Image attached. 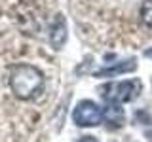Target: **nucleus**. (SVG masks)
Wrapping results in <instances>:
<instances>
[{"label": "nucleus", "mask_w": 152, "mask_h": 142, "mask_svg": "<svg viewBox=\"0 0 152 142\" xmlns=\"http://www.w3.org/2000/svg\"><path fill=\"white\" fill-rule=\"evenodd\" d=\"M48 38H50V44H51L53 49H61V47L65 46V42H66V21H65L63 13H57V15L51 19Z\"/></svg>", "instance_id": "obj_4"}, {"label": "nucleus", "mask_w": 152, "mask_h": 142, "mask_svg": "<svg viewBox=\"0 0 152 142\" xmlns=\"http://www.w3.org/2000/svg\"><path fill=\"white\" fill-rule=\"evenodd\" d=\"M10 89L21 101H31L44 89V74L32 64H15L10 70Z\"/></svg>", "instance_id": "obj_1"}, {"label": "nucleus", "mask_w": 152, "mask_h": 142, "mask_svg": "<svg viewBox=\"0 0 152 142\" xmlns=\"http://www.w3.org/2000/svg\"><path fill=\"white\" fill-rule=\"evenodd\" d=\"M146 140L152 142V129H150V131H146Z\"/></svg>", "instance_id": "obj_10"}, {"label": "nucleus", "mask_w": 152, "mask_h": 142, "mask_svg": "<svg viewBox=\"0 0 152 142\" xmlns=\"http://www.w3.org/2000/svg\"><path fill=\"white\" fill-rule=\"evenodd\" d=\"M145 57H148V59H152V47H148V49L145 51Z\"/></svg>", "instance_id": "obj_9"}, {"label": "nucleus", "mask_w": 152, "mask_h": 142, "mask_svg": "<svg viewBox=\"0 0 152 142\" xmlns=\"http://www.w3.org/2000/svg\"><path fill=\"white\" fill-rule=\"evenodd\" d=\"M103 120L107 121L108 127L118 129L126 123V112L120 104H107V108H103Z\"/></svg>", "instance_id": "obj_6"}, {"label": "nucleus", "mask_w": 152, "mask_h": 142, "mask_svg": "<svg viewBox=\"0 0 152 142\" xmlns=\"http://www.w3.org/2000/svg\"><path fill=\"white\" fill-rule=\"evenodd\" d=\"M72 121L78 127H95L103 121V108L93 101H80L72 112Z\"/></svg>", "instance_id": "obj_3"}, {"label": "nucleus", "mask_w": 152, "mask_h": 142, "mask_svg": "<svg viewBox=\"0 0 152 142\" xmlns=\"http://www.w3.org/2000/svg\"><path fill=\"white\" fill-rule=\"evenodd\" d=\"M137 68V61L135 59H127V61H120V63H114L110 66H104V68L97 70L95 76L97 78H114L118 74H126V72H131V70Z\"/></svg>", "instance_id": "obj_5"}, {"label": "nucleus", "mask_w": 152, "mask_h": 142, "mask_svg": "<svg viewBox=\"0 0 152 142\" xmlns=\"http://www.w3.org/2000/svg\"><path fill=\"white\" fill-rule=\"evenodd\" d=\"M142 89L141 80H126V82H110L99 87L101 97L107 101V104H122V102H129L135 101L139 97Z\"/></svg>", "instance_id": "obj_2"}, {"label": "nucleus", "mask_w": 152, "mask_h": 142, "mask_svg": "<svg viewBox=\"0 0 152 142\" xmlns=\"http://www.w3.org/2000/svg\"><path fill=\"white\" fill-rule=\"evenodd\" d=\"M78 142H99L95 136H91V135H86V136H80V140Z\"/></svg>", "instance_id": "obj_8"}, {"label": "nucleus", "mask_w": 152, "mask_h": 142, "mask_svg": "<svg viewBox=\"0 0 152 142\" xmlns=\"http://www.w3.org/2000/svg\"><path fill=\"white\" fill-rule=\"evenodd\" d=\"M141 19L146 27L152 28V0H145L141 8Z\"/></svg>", "instance_id": "obj_7"}]
</instances>
